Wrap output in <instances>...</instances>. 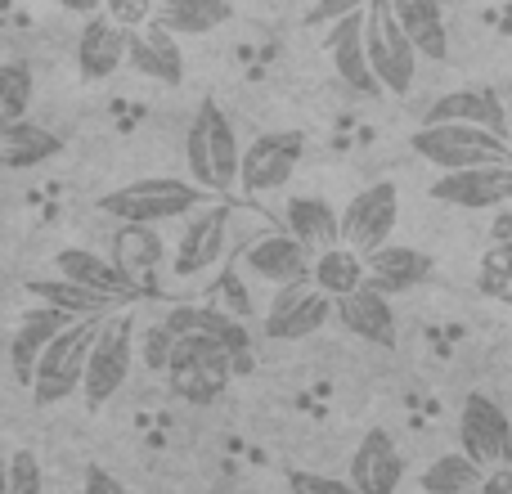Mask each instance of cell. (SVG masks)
<instances>
[{"instance_id": "12", "label": "cell", "mask_w": 512, "mask_h": 494, "mask_svg": "<svg viewBox=\"0 0 512 494\" xmlns=\"http://www.w3.org/2000/svg\"><path fill=\"white\" fill-rule=\"evenodd\" d=\"M459 445L481 468L508 463L512 459V418L504 414V405H495L490 396L472 391L459 409Z\"/></svg>"}, {"instance_id": "13", "label": "cell", "mask_w": 512, "mask_h": 494, "mask_svg": "<svg viewBox=\"0 0 512 494\" xmlns=\"http://www.w3.org/2000/svg\"><path fill=\"white\" fill-rule=\"evenodd\" d=\"M225 247H230V212H221V207H198L176 239L171 270H176L180 279H198V274H207L221 261Z\"/></svg>"}, {"instance_id": "34", "label": "cell", "mask_w": 512, "mask_h": 494, "mask_svg": "<svg viewBox=\"0 0 512 494\" xmlns=\"http://www.w3.org/2000/svg\"><path fill=\"white\" fill-rule=\"evenodd\" d=\"M481 288L499 301H512V239L486 247V256H481Z\"/></svg>"}, {"instance_id": "37", "label": "cell", "mask_w": 512, "mask_h": 494, "mask_svg": "<svg viewBox=\"0 0 512 494\" xmlns=\"http://www.w3.org/2000/svg\"><path fill=\"white\" fill-rule=\"evenodd\" d=\"M153 9H158V0H104V14L113 18L117 27H126V32L149 27L153 23Z\"/></svg>"}, {"instance_id": "31", "label": "cell", "mask_w": 512, "mask_h": 494, "mask_svg": "<svg viewBox=\"0 0 512 494\" xmlns=\"http://www.w3.org/2000/svg\"><path fill=\"white\" fill-rule=\"evenodd\" d=\"M310 283L337 301V297H346V292L364 288V283H369V270H364L360 252H351L346 243H337V247H328V252L315 256V265H310Z\"/></svg>"}, {"instance_id": "4", "label": "cell", "mask_w": 512, "mask_h": 494, "mask_svg": "<svg viewBox=\"0 0 512 494\" xmlns=\"http://www.w3.org/2000/svg\"><path fill=\"white\" fill-rule=\"evenodd\" d=\"M364 50H369V68L378 77L382 95H396L405 99L414 90V77H418V45L409 41V32L400 27L396 9L391 0H369L364 5Z\"/></svg>"}, {"instance_id": "10", "label": "cell", "mask_w": 512, "mask_h": 494, "mask_svg": "<svg viewBox=\"0 0 512 494\" xmlns=\"http://www.w3.org/2000/svg\"><path fill=\"white\" fill-rule=\"evenodd\" d=\"M333 306L337 301L328 292H319L310 279H297V283H283L274 292L270 310H265V337L270 342H301V337L319 333V328L333 319Z\"/></svg>"}, {"instance_id": "25", "label": "cell", "mask_w": 512, "mask_h": 494, "mask_svg": "<svg viewBox=\"0 0 512 494\" xmlns=\"http://www.w3.org/2000/svg\"><path fill=\"white\" fill-rule=\"evenodd\" d=\"M54 270H59V279L81 283V288H90V292H104V297L131 301V292H135V283L117 270L113 256L90 252V247H63V252L54 256Z\"/></svg>"}, {"instance_id": "3", "label": "cell", "mask_w": 512, "mask_h": 494, "mask_svg": "<svg viewBox=\"0 0 512 494\" xmlns=\"http://www.w3.org/2000/svg\"><path fill=\"white\" fill-rule=\"evenodd\" d=\"M409 149L436 171H472L490 162H512V144L486 126L468 122H423L409 135Z\"/></svg>"}, {"instance_id": "26", "label": "cell", "mask_w": 512, "mask_h": 494, "mask_svg": "<svg viewBox=\"0 0 512 494\" xmlns=\"http://www.w3.org/2000/svg\"><path fill=\"white\" fill-rule=\"evenodd\" d=\"M59 153H63V140L54 131H45V126L27 122V117H18V122H0V167L5 171L45 167V162L59 158Z\"/></svg>"}, {"instance_id": "9", "label": "cell", "mask_w": 512, "mask_h": 494, "mask_svg": "<svg viewBox=\"0 0 512 494\" xmlns=\"http://www.w3.org/2000/svg\"><path fill=\"white\" fill-rule=\"evenodd\" d=\"M301 158H306V135L301 131H265L248 140L239 167V189L248 194H274L297 176Z\"/></svg>"}, {"instance_id": "41", "label": "cell", "mask_w": 512, "mask_h": 494, "mask_svg": "<svg viewBox=\"0 0 512 494\" xmlns=\"http://www.w3.org/2000/svg\"><path fill=\"white\" fill-rule=\"evenodd\" d=\"M477 494H512V463H499V468H486Z\"/></svg>"}, {"instance_id": "35", "label": "cell", "mask_w": 512, "mask_h": 494, "mask_svg": "<svg viewBox=\"0 0 512 494\" xmlns=\"http://www.w3.org/2000/svg\"><path fill=\"white\" fill-rule=\"evenodd\" d=\"M171 351H176V333H171L167 324H153V328H144V333H140V351H135V355L144 360V369L167 373Z\"/></svg>"}, {"instance_id": "36", "label": "cell", "mask_w": 512, "mask_h": 494, "mask_svg": "<svg viewBox=\"0 0 512 494\" xmlns=\"http://www.w3.org/2000/svg\"><path fill=\"white\" fill-rule=\"evenodd\" d=\"M9 494H45L41 486V463L32 450L9 454Z\"/></svg>"}, {"instance_id": "17", "label": "cell", "mask_w": 512, "mask_h": 494, "mask_svg": "<svg viewBox=\"0 0 512 494\" xmlns=\"http://www.w3.org/2000/svg\"><path fill=\"white\" fill-rule=\"evenodd\" d=\"M333 319L346 328V333H355L369 346H382V351L396 346V310H391V297L378 288H369V283L346 292V297H337Z\"/></svg>"}, {"instance_id": "45", "label": "cell", "mask_w": 512, "mask_h": 494, "mask_svg": "<svg viewBox=\"0 0 512 494\" xmlns=\"http://www.w3.org/2000/svg\"><path fill=\"white\" fill-rule=\"evenodd\" d=\"M508 144H512V86H508Z\"/></svg>"}, {"instance_id": "40", "label": "cell", "mask_w": 512, "mask_h": 494, "mask_svg": "<svg viewBox=\"0 0 512 494\" xmlns=\"http://www.w3.org/2000/svg\"><path fill=\"white\" fill-rule=\"evenodd\" d=\"M81 494H131V490H126L113 472H104L95 463V468H86V486H81Z\"/></svg>"}, {"instance_id": "22", "label": "cell", "mask_w": 512, "mask_h": 494, "mask_svg": "<svg viewBox=\"0 0 512 494\" xmlns=\"http://www.w3.org/2000/svg\"><path fill=\"white\" fill-rule=\"evenodd\" d=\"M126 41H131L126 27H117L108 14H90L86 27H81V36H77L81 77L104 81V77H113L117 68H126Z\"/></svg>"}, {"instance_id": "32", "label": "cell", "mask_w": 512, "mask_h": 494, "mask_svg": "<svg viewBox=\"0 0 512 494\" xmlns=\"http://www.w3.org/2000/svg\"><path fill=\"white\" fill-rule=\"evenodd\" d=\"M481 477H486L481 463H472L463 450H450V454H436V459L427 463L423 477H418V490L423 494H477Z\"/></svg>"}, {"instance_id": "27", "label": "cell", "mask_w": 512, "mask_h": 494, "mask_svg": "<svg viewBox=\"0 0 512 494\" xmlns=\"http://www.w3.org/2000/svg\"><path fill=\"white\" fill-rule=\"evenodd\" d=\"M27 292H32L41 306H54L72 319H108L126 306L122 297H104V292H90L68 279H36V283H27Z\"/></svg>"}, {"instance_id": "1", "label": "cell", "mask_w": 512, "mask_h": 494, "mask_svg": "<svg viewBox=\"0 0 512 494\" xmlns=\"http://www.w3.org/2000/svg\"><path fill=\"white\" fill-rule=\"evenodd\" d=\"M185 162L194 185H203L207 194H230L239 189V167H243V144L234 135V122L225 117L221 104H198V113L189 117L185 131Z\"/></svg>"}, {"instance_id": "2", "label": "cell", "mask_w": 512, "mask_h": 494, "mask_svg": "<svg viewBox=\"0 0 512 494\" xmlns=\"http://www.w3.org/2000/svg\"><path fill=\"white\" fill-rule=\"evenodd\" d=\"M212 203L203 185L180 176H144L131 185L113 189V194L99 198V212L113 216L122 225H162V221H180V216H194L198 207Z\"/></svg>"}, {"instance_id": "33", "label": "cell", "mask_w": 512, "mask_h": 494, "mask_svg": "<svg viewBox=\"0 0 512 494\" xmlns=\"http://www.w3.org/2000/svg\"><path fill=\"white\" fill-rule=\"evenodd\" d=\"M32 68H27L23 59H9L0 63V122H18V117H27V108H32Z\"/></svg>"}, {"instance_id": "18", "label": "cell", "mask_w": 512, "mask_h": 494, "mask_svg": "<svg viewBox=\"0 0 512 494\" xmlns=\"http://www.w3.org/2000/svg\"><path fill=\"white\" fill-rule=\"evenodd\" d=\"M310 265H315V256L292 239L288 230L261 234L256 243L243 247V270L256 274L261 283H274V288L297 283V279H310Z\"/></svg>"}, {"instance_id": "43", "label": "cell", "mask_w": 512, "mask_h": 494, "mask_svg": "<svg viewBox=\"0 0 512 494\" xmlns=\"http://www.w3.org/2000/svg\"><path fill=\"white\" fill-rule=\"evenodd\" d=\"M63 9H77V14H99V5H104V0H59Z\"/></svg>"}, {"instance_id": "38", "label": "cell", "mask_w": 512, "mask_h": 494, "mask_svg": "<svg viewBox=\"0 0 512 494\" xmlns=\"http://www.w3.org/2000/svg\"><path fill=\"white\" fill-rule=\"evenodd\" d=\"M288 490L292 494H360L351 481L342 477H324V472H292L288 477Z\"/></svg>"}, {"instance_id": "23", "label": "cell", "mask_w": 512, "mask_h": 494, "mask_svg": "<svg viewBox=\"0 0 512 494\" xmlns=\"http://www.w3.org/2000/svg\"><path fill=\"white\" fill-rule=\"evenodd\" d=\"M126 68H135L140 77L158 81V86H180L185 81V54H180L176 36L149 23L144 32H131V41H126Z\"/></svg>"}, {"instance_id": "19", "label": "cell", "mask_w": 512, "mask_h": 494, "mask_svg": "<svg viewBox=\"0 0 512 494\" xmlns=\"http://www.w3.org/2000/svg\"><path fill=\"white\" fill-rule=\"evenodd\" d=\"M283 230L292 234L310 256L342 243V212L319 194H297L283 203Z\"/></svg>"}, {"instance_id": "28", "label": "cell", "mask_w": 512, "mask_h": 494, "mask_svg": "<svg viewBox=\"0 0 512 494\" xmlns=\"http://www.w3.org/2000/svg\"><path fill=\"white\" fill-rule=\"evenodd\" d=\"M113 261H117V270L140 288V283L153 279V270L167 261V243L158 239L153 225H122L113 239Z\"/></svg>"}, {"instance_id": "7", "label": "cell", "mask_w": 512, "mask_h": 494, "mask_svg": "<svg viewBox=\"0 0 512 494\" xmlns=\"http://www.w3.org/2000/svg\"><path fill=\"white\" fill-rule=\"evenodd\" d=\"M135 364V319L126 310L108 315L95 333V346H90L86 360V382H81V396H86L90 409L108 405V400L122 391V382L131 378Z\"/></svg>"}, {"instance_id": "29", "label": "cell", "mask_w": 512, "mask_h": 494, "mask_svg": "<svg viewBox=\"0 0 512 494\" xmlns=\"http://www.w3.org/2000/svg\"><path fill=\"white\" fill-rule=\"evenodd\" d=\"M230 0H158L153 23L171 36H207L221 23H230Z\"/></svg>"}, {"instance_id": "16", "label": "cell", "mask_w": 512, "mask_h": 494, "mask_svg": "<svg viewBox=\"0 0 512 494\" xmlns=\"http://www.w3.org/2000/svg\"><path fill=\"white\" fill-rule=\"evenodd\" d=\"M162 324H167L176 337L203 333V337H212V342H221L225 351L234 355V364H239V369H248V364H252L248 324H243V315H234V310H221V306H176L167 319H162Z\"/></svg>"}, {"instance_id": "39", "label": "cell", "mask_w": 512, "mask_h": 494, "mask_svg": "<svg viewBox=\"0 0 512 494\" xmlns=\"http://www.w3.org/2000/svg\"><path fill=\"white\" fill-rule=\"evenodd\" d=\"M364 5H369V0H315L310 14H306V23L310 27H328V23H337V18H346V14H360Z\"/></svg>"}, {"instance_id": "8", "label": "cell", "mask_w": 512, "mask_h": 494, "mask_svg": "<svg viewBox=\"0 0 512 494\" xmlns=\"http://www.w3.org/2000/svg\"><path fill=\"white\" fill-rule=\"evenodd\" d=\"M396 221H400V189L391 185V180H373L369 189H360V194L342 207V243L351 247V252L369 256L391 243Z\"/></svg>"}, {"instance_id": "14", "label": "cell", "mask_w": 512, "mask_h": 494, "mask_svg": "<svg viewBox=\"0 0 512 494\" xmlns=\"http://www.w3.org/2000/svg\"><path fill=\"white\" fill-rule=\"evenodd\" d=\"M346 481L360 494H400V486H405V454L391 441L387 427H369L364 432V441L351 454Z\"/></svg>"}, {"instance_id": "24", "label": "cell", "mask_w": 512, "mask_h": 494, "mask_svg": "<svg viewBox=\"0 0 512 494\" xmlns=\"http://www.w3.org/2000/svg\"><path fill=\"white\" fill-rule=\"evenodd\" d=\"M423 122H468V126H486V131L504 135L508 140V104L499 99V90L481 86V90H450L427 108Z\"/></svg>"}, {"instance_id": "44", "label": "cell", "mask_w": 512, "mask_h": 494, "mask_svg": "<svg viewBox=\"0 0 512 494\" xmlns=\"http://www.w3.org/2000/svg\"><path fill=\"white\" fill-rule=\"evenodd\" d=\"M0 494H9V454L0 450Z\"/></svg>"}, {"instance_id": "15", "label": "cell", "mask_w": 512, "mask_h": 494, "mask_svg": "<svg viewBox=\"0 0 512 494\" xmlns=\"http://www.w3.org/2000/svg\"><path fill=\"white\" fill-rule=\"evenodd\" d=\"M324 50L337 68V81H342L351 95H364V99L382 95L378 77H373V68H369V50H364V9L360 14L337 18V23H328Z\"/></svg>"}, {"instance_id": "20", "label": "cell", "mask_w": 512, "mask_h": 494, "mask_svg": "<svg viewBox=\"0 0 512 494\" xmlns=\"http://www.w3.org/2000/svg\"><path fill=\"white\" fill-rule=\"evenodd\" d=\"M68 324H72V315H63V310H54V306H41V301L18 319L14 337H9V364H14V378L23 382V387H32L36 360H41L45 346H50Z\"/></svg>"}, {"instance_id": "30", "label": "cell", "mask_w": 512, "mask_h": 494, "mask_svg": "<svg viewBox=\"0 0 512 494\" xmlns=\"http://www.w3.org/2000/svg\"><path fill=\"white\" fill-rule=\"evenodd\" d=\"M400 27L409 32V41L418 45V54L432 63H441L450 54V36H445V14L441 0H391Z\"/></svg>"}, {"instance_id": "42", "label": "cell", "mask_w": 512, "mask_h": 494, "mask_svg": "<svg viewBox=\"0 0 512 494\" xmlns=\"http://www.w3.org/2000/svg\"><path fill=\"white\" fill-rule=\"evenodd\" d=\"M490 239H495V243H504V239H512V203H508V207H499L495 225H490Z\"/></svg>"}, {"instance_id": "5", "label": "cell", "mask_w": 512, "mask_h": 494, "mask_svg": "<svg viewBox=\"0 0 512 494\" xmlns=\"http://www.w3.org/2000/svg\"><path fill=\"white\" fill-rule=\"evenodd\" d=\"M234 373H239V364H234V355L221 342H212L203 333H185V337H176V351H171L162 378L189 405H212L230 387Z\"/></svg>"}, {"instance_id": "6", "label": "cell", "mask_w": 512, "mask_h": 494, "mask_svg": "<svg viewBox=\"0 0 512 494\" xmlns=\"http://www.w3.org/2000/svg\"><path fill=\"white\" fill-rule=\"evenodd\" d=\"M99 324H104V319H72V324L45 346V355L32 369V405L50 409V405H59V400H68L72 391H81Z\"/></svg>"}, {"instance_id": "11", "label": "cell", "mask_w": 512, "mask_h": 494, "mask_svg": "<svg viewBox=\"0 0 512 494\" xmlns=\"http://www.w3.org/2000/svg\"><path fill=\"white\" fill-rule=\"evenodd\" d=\"M427 194L459 212H499L512 203V162H490L472 171H441Z\"/></svg>"}, {"instance_id": "46", "label": "cell", "mask_w": 512, "mask_h": 494, "mask_svg": "<svg viewBox=\"0 0 512 494\" xmlns=\"http://www.w3.org/2000/svg\"><path fill=\"white\" fill-rule=\"evenodd\" d=\"M508 463H512V459H508Z\"/></svg>"}, {"instance_id": "21", "label": "cell", "mask_w": 512, "mask_h": 494, "mask_svg": "<svg viewBox=\"0 0 512 494\" xmlns=\"http://www.w3.org/2000/svg\"><path fill=\"white\" fill-rule=\"evenodd\" d=\"M364 270H369V288L396 297V292H409V288H418V283L432 279L436 261L423 252V247L387 243V247H378V252L364 256Z\"/></svg>"}]
</instances>
